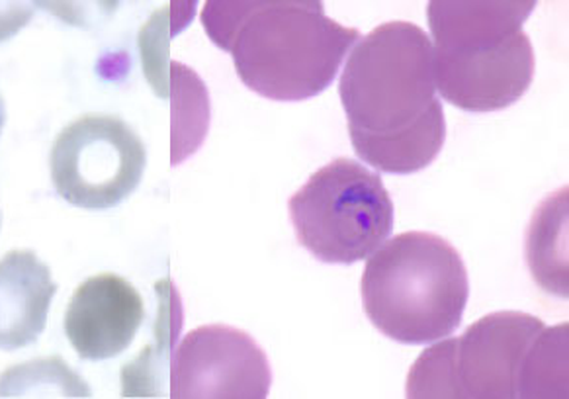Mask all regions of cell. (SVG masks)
Segmentation results:
<instances>
[{"label":"cell","instance_id":"1","mask_svg":"<svg viewBox=\"0 0 569 399\" xmlns=\"http://www.w3.org/2000/svg\"><path fill=\"white\" fill-rule=\"evenodd\" d=\"M437 92L423 28L396 20L360 38L339 82L357 156L390 174L427 169L447 139Z\"/></svg>","mask_w":569,"mask_h":399},{"label":"cell","instance_id":"2","mask_svg":"<svg viewBox=\"0 0 569 399\" xmlns=\"http://www.w3.org/2000/svg\"><path fill=\"white\" fill-rule=\"evenodd\" d=\"M202 24L210 40L231 53L244 87L280 102L329 89L360 41L358 30L331 20L313 0H210Z\"/></svg>","mask_w":569,"mask_h":399},{"label":"cell","instance_id":"3","mask_svg":"<svg viewBox=\"0 0 569 399\" xmlns=\"http://www.w3.org/2000/svg\"><path fill=\"white\" fill-rule=\"evenodd\" d=\"M537 2L432 0V71L442 98L463 112H497L525 97L535 49L522 24Z\"/></svg>","mask_w":569,"mask_h":399},{"label":"cell","instance_id":"4","mask_svg":"<svg viewBox=\"0 0 569 399\" xmlns=\"http://www.w3.org/2000/svg\"><path fill=\"white\" fill-rule=\"evenodd\" d=\"M360 293L380 333L403 345H425L460 327L470 280L455 245L427 231H407L368 259Z\"/></svg>","mask_w":569,"mask_h":399},{"label":"cell","instance_id":"5","mask_svg":"<svg viewBox=\"0 0 569 399\" xmlns=\"http://www.w3.org/2000/svg\"><path fill=\"white\" fill-rule=\"evenodd\" d=\"M301 247L331 265H355L393 231V202L378 172L335 159L309 177L288 202Z\"/></svg>","mask_w":569,"mask_h":399},{"label":"cell","instance_id":"6","mask_svg":"<svg viewBox=\"0 0 569 399\" xmlns=\"http://www.w3.org/2000/svg\"><path fill=\"white\" fill-rule=\"evenodd\" d=\"M143 141L122 118L84 114L59 131L49 167L58 194L84 210H108L138 188L146 172Z\"/></svg>","mask_w":569,"mask_h":399},{"label":"cell","instance_id":"7","mask_svg":"<svg viewBox=\"0 0 569 399\" xmlns=\"http://www.w3.org/2000/svg\"><path fill=\"white\" fill-rule=\"evenodd\" d=\"M270 383L267 352L233 327H198L172 359V399H264Z\"/></svg>","mask_w":569,"mask_h":399},{"label":"cell","instance_id":"8","mask_svg":"<svg viewBox=\"0 0 569 399\" xmlns=\"http://www.w3.org/2000/svg\"><path fill=\"white\" fill-rule=\"evenodd\" d=\"M542 319L521 311H497L452 339L455 399H517V380Z\"/></svg>","mask_w":569,"mask_h":399},{"label":"cell","instance_id":"9","mask_svg":"<svg viewBox=\"0 0 569 399\" xmlns=\"http://www.w3.org/2000/svg\"><path fill=\"white\" fill-rule=\"evenodd\" d=\"M146 318L138 288L114 272L90 277L73 292L66 316V335L82 360L122 355Z\"/></svg>","mask_w":569,"mask_h":399},{"label":"cell","instance_id":"10","mask_svg":"<svg viewBox=\"0 0 569 399\" xmlns=\"http://www.w3.org/2000/svg\"><path fill=\"white\" fill-rule=\"evenodd\" d=\"M58 293L51 270L32 251L0 259V349L17 351L38 341Z\"/></svg>","mask_w":569,"mask_h":399},{"label":"cell","instance_id":"11","mask_svg":"<svg viewBox=\"0 0 569 399\" xmlns=\"http://www.w3.org/2000/svg\"><path fill=\"white\" fill-rule=\"evenodd\" d=\"M527 261L542 290L568 298V188L538 206L527 233Z\"/></svg>","mask_w":569,"mask_h":399},{"label":"cell","instance_id":"12","mask_svg":"<svg viewBox=\"0 0 569 399\" xmlns=\"http://www.w3.org/2000/svg\"><path fill=\"white\" fill-rule=\"evenodd\" d=\"M159 292V319L154 323V341L146 351L139 352L138 359L122 368L123 398H154L163 396L164 362L169 360L172 339L180 331V300L174 286L169 280H161L154 286Z\"/></svg>","mask_w":569,"mask_h":399},{"label":"cell","instance_id":"13","mask_svg":"<svg viewBox=\"0 0 569 399\" xmlns=\"http://www.w3.org/2000/svg\"><path fill=\"white\" fill-rule=\"evenodd\" d=\"M169 98H172L171 164L194 156L210 128V94L194 69L171 61Z\"/></svg>","mask_w":569,"mask_h":399},{"label":"cell","instance_id":"14","mask_svg":"<svg viewBox=\"0 0 569 399\" xmlns=\"http://www.w3.org/2000/svg\"><path fill=\"white\" fill-rule=\"evenodd\" d=\"M569 323L545 327L522 359L517 399H568Z\"/></svg>","mask_w":569,"mask_h":399},{"label":"cell","instance_id":"15","mask_svg":"<svg viewBox=\"0 0 569 399\" xmlns=\"http://www.w3.org/2000/svg\"><path fill=\"white\" fill-rule=\"evenodd\" d=\"M0 398H90L89 383L67 362L36 359L7 368L0 375Z\"/></svg>","mask_w":569,"mask_h":399},{"label":"cell","instance_id":"16","mask_svg":"<svg viewBox=\"0 0 569 399\" xmlns=\"http://www.w3.org/2000/svg\"><path fill=\"white\" fill-rule=\"evenodd\" d=\"M196 2H171L157 10L139 32V53L143 73L159 98H169V41L194 18Z\"/></svg>","mask_w":569,"mask_h":399},{"label":"cell","instance_id":"17","mask_svg":"<svg viewBox=\"0 0 569 399\" xmlns=\"http://www.w3.org/2000/svg\"><path fill=\"white\" fill-rule=\"evenodd\" d=\"M33 18L28 2H0V43L14 38Z\"/></svg>","mask_w":569,"mask_h":399},{"label":"cell","instance_id":"18","mask_svg":"<svg viewBox=\"0 0 569 399\" xmlns=\"http://www.w3.org/2000/svg\"><path fill=\"white\" fill-rule=\"evenodd\" d=\"M4 122H7V108H4V100L0 97V133H2Z\"/></svg>","mask_w":569,"mask_h":399}]
</instances>
